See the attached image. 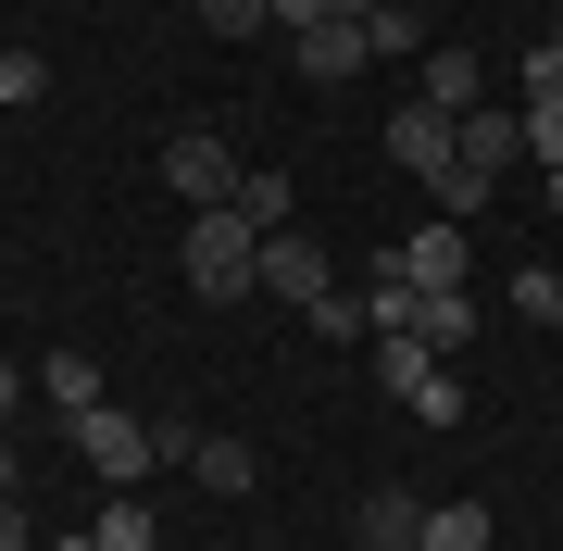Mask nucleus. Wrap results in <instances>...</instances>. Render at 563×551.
Returning <instances> with one entry per match:
<instances>
[{
  "label": "nucleus",
  "instance_id": "obj_28",
  "mask_svg": "<svg viewBox=\"0 0 563 551\" xmlns=\"http://www.w3.org/2000/svg\"><path fill=\"white\" fill-rule=\"evenodd\" d=\"M551 213H563V176H551Z\"/></svg>",
  "mask_w": 563,
  "mask_h": 551
},
{
  "label": "nucleus",
  "instance_id": "obj_5",
  "mask_svg": "<svg viewBox=\"0 0 563 551\" xmlns=\"http://www.w3.org/2000/svg\"><path fill=\"white\" fill-rule=\"evenodd\" d=\"M263 288H276L288 313H313L325 288H339V264H325V239H301V225H276V239H263Z\"/></svg>",
  "mask_w": 563,
  "mask_h": 551
},
{
  "label": "nucleus",
  "instance_id": "obj_21",
  "mask_svg": "<svg viewBox=\"0 0 563 551\" xmlns=\"http://www.w3.org/2000/svg\"><path fill=\"white\" fill-rule=\"evenodd\" d=\"M38 88H51V63H38V51H0V113H13V101H38Z\"/></svg>",
  "mask_w": 563,
  "mask_h": 551
},
{
  "label": "nucleus",
  "instance_id": "obj_17",
  "mask_svg": "<svg viewBox=\"0 0 563 551\" xmlns=\"http://www.w3.org/2000/svg\"><path fill=\"white\" fill-rule=\"evenodd\" d=\"M301 327H313V339H376V313H363V301H351V288H325V301L301 313Z\"/></svg>",
  "mask_w": 563,
  "mask_h": 551
},
{
  "label": "nucleus",
  "instance_id": "obj_25",
  "mask_svg": "<svg viewBox=\"0 0 563 551\" xmlns=\"http://www.w3.org/2000/svg\"><path fill=\"white\" fill-rule=\"evenodd\" d=\"M13 401H25V364H0V427H13Z\"/></svg>",
  "mask_w": 563,
  "mask_h": 551
},
{
  "label": "nucleus",
  "instance_id": "obj_2",
  "mask_svg": "<svg viewBox=\"0 0 563 551\" xmlns=\"http://www.w3.org/2000/svg\"><path fill=\"white\" fill-rule=\"evenodd\" d=\"M76 464L101 476V489H139V476L163 464V451H151V414H125V401H101V414H76Z\"/></svg>",
  "mask_w": 563,
  "mask_h": 551
},
{
  "label": "nucleus",
  "instance_id": "obj_15",
  "mask_svg": "<svg viewBox=\"0 0 563 551\" xmlns=\"http://www.w3.org/2000/svg\"><path fill=\"white\" fill-rule=\"evenodd\" d=\"M363 38H376V51H439V38H426V13H413V0H363Z\"/></svg>",
  "mask_w": 563,
  "mask_h": 551
},
{
  "label": "nucleus",
  "instance_id": "obj_20",
  "mask_svg": "<svg viewBox=\"0 0 563 551\" xmlns=\"http://www.w3.org/2000/svg\"><path fill=\"white\" fill-rule=\"evenodd\" d=\"M239 213L263 225V239H276V225H288V176H239Z\"/></svg>",
  "mask_w": 563,
  "mask_h": 551
},
{
  "label": "nucleus",
  "instance_id": "obj_27",
  "mask_svg": "<svg viewBox=\"0 0 563 551\" xmlns=\"http://www.w3.org/2000/svg\"><path fill=\"white\" fill-rule=\"evenodd\" d=\"M0 489H13V439H0Z\"/></svg>",
  "mask_w": 563,
  "mask_h": 551
},
{
  "label": "nucleus",
  "instance_id": "obj_9",
  "mask_svg": "<svg viewBox=\"0 0 563 551\" xmlns=\"http://www.w3.org/2000/svg\"><path fill=\"white\" fill-rule=\"evenodd\" d=\"M188 476H201L213 502H239V489H263V451H251V439H225V427H201V451H188Z\"/></svg>",
  "mask_w": 563,
  "mask_h": 551
},
{
  "label": "nucleus",
  "instance_id": "obj_1",
  "mask_svg": "<svg viewBox=\"0 0 563 551\" xmlns=\"http://www.w3.org/2000/svg\"><path fill=\"white\" fill-rule=\"evenodd\" d=\"M176 276L201 288V301H239V288H263V225H251L239 201L188 213V239H176Z\"/></svg>",
  "mask_w": 563,
  "mask_h": 551
},
{
  "label": "nucleus",
  "instance_id": "obj_4",
  "mask_svg": "<svg viewBox=\"0 0 563 551\" xmlns=\"http://www.w3.org/2000/svg\"><path fill=\"white\" fill-rule=\"evenodd\" d=\"M388 164H401V176H426V188H439V176L463 164V125H451L439 101H401V113H388Z\"/></svg>",
  "mask_w": 563,
  "mask_h": 551
},
{
  "label": "nucleus",
  "instance_id": "obj_13",
  "mask_svg": "<svg viewBox=\"0 0 563 551\" xmlns=\"http://www.w3.org/2000/svg\"><path fill=\"white\" fill-rule=\"evenodd\" d=\"M413 551H488V514H476V502H426Z\"/></svg>",
  "mask_w": 563,
  "mask_h": 551
},
{
  "label": "nucleus",
  "instance_id": "obj_23",
  "mask_svg": "<svg viewBox=\"0 0 563 551\" xmlns=\"http://www.w3.org/2000/svg\"><path fill=\"white\" fill-rule=\"evenodd\" d=\"M325 13H351V0H276V38H301V25H325Z\"/></svg>",
  "mask_w": 563,
  "mask_h": 551
},
{
  "label": "nucleus",
  "instance_id": "obj_8",
  "mask_svg": "<svg viewBox=\"0 0 563 551\" xmlns=\"http://www.w3.org/2000/svg\"><path fill=\"white\" fill-rule=\"evenodd\" d=\"M388 276H413V288H463V225H451V213L413 225V239L388 251Z\"/></svg>",
  "mask_w": 563,
  "mask_h": 551
},
{
  "label": "nucleus",
  "instance_id": "obj_3",
  "mask_svg": "<svg viewBox=\"0 0 563 551\" xmlns=\"http://www.w3.org/2000/svg\"><path fill=\"white\" fill-rule=\"evenodd\" d=\"M239 176H251V164H239V151L213 139V125H176V139H163V188H176L188 213H213V201H239Z\"/></svg>",
  "mask_w": 563,
  "mask_h": 551
},
{
  "label": "nucleus",
  "instance_id": "obj_24",
  "mask_svg": "<svg viewBox=\"0 0 563 551\" xmlns=\"http://www.w3.org/2000/svg\"><path fill=\"white\" fill-rule=\"evenodd\" d=\"M0 551H38V514H25L13 489H0Z\"/></svg>",
  "mask_w": 563,
  "mask_h": 551
},
{
  "label": "nucleus",
  "instance_id": "obj_7",
  "mask_svg": "<svg viewBox=\"0 0 563 551\" xmlns=\"http://www.w3.org/2000/svg\"><path fill=\"white\" fill-rule=\"evenodd\" d=\"M413 101H439V113L463 125V113H476V101H488V76H476V51H463V38H439V51H426V63H413Z\"/></svg>",
  "mask_w": 563,
  "mask_h": 551
},
{
  "label": "nucleus",
  "instance_id": "obj_12",
  "mask_svg": "<svg viewBox=\"0 0 563 551\" xmlns=\"http://www.w3.org/2000/svg\"><path fill=\"white\" fill-rule=\"evenodd\" d=\"M401 414H413V427H463V364H426L401 388Z\"/></svg>",
  "mask_w": 563,
  "mask_h": 551
},
{
  "label": "nucleus",
  "instance_id": "obj_10",
  "mask_svg": "<svg viewBox=\"0 0 563 551\" xmlns=\"http://www.w3.org/2000/svg\"><path fill=\"white\" fill-rule=\"evenodd\" d=\"M38 388H51V401H63V427H76V414H101V401H113V388H101V364H88V351H51V364H38Z\"/></svg>",
  "mask_w": 563,
  "mask_h": 551
},
{
  "label": "nucleus",
  "instance_id": "obj_19",
  "mask_svg": "<svg viewBox=\"0 0 563 551\" xmlns=\"http://www.w3.org/2000/svg\"><path fill=\"white\" fill-rule=\"evenodd\" d=\"M526 164L563 176V101H526Z\"/></svg>",
  "mask_w": 563,
  "mask_h": 551
},
{
  "label": "nucleus",
  "instance_id": "obj_6",
  "mask_svg": "<svg viewBox=\"0 0 563 551\" xmlns=\"http://www.w3.org/2000/svg\"><path fill=\"white\" fill-rule=\"evenodd\" d=\"M288 63H301V76H363V63H376L363 0H351V13H325V25H301V38H288Z\"/></svg>",
  "mask_w": 563,
  "mask_h": 551
},
{
  "label": "nucleus",
  "instance_id": "obj_14",
  "mask_svg": "<svg viewBox=\"0 0 563 551\" xmlns=\"http://www.w3.org/2000/svg\"><path fill=\"white\" fill-rule=\"evenodd\" d=\"M88 539H101V551H163V527H151V502H139V489H113Z\"/></svg>",
  "mask_w": 563,
  "mask_h": 551
},
{
  "label": "nucleus",
  "instance_id": "obj_26",
  "mask_svg": "<svg viewBox=\"0 0 563 551\" xmlns=\"http://www.w3.org/2000/svg\"><path fill=\"white\" fill-rule=\"evenodd\" d=\"M38 551H101V539H38Z\"/></svg>",
  "mask_w": 563,
  "mask_h": 551
},
{
  "label": "nucleus",
  "instance_id": "obj_16",
  "mask_svg": "<svg viewBox=\"0 0 563 551\" xmlns=\"http://www.w3.org/2000/svg\"><path fill=\"white\" fill-rule=\"evenodd\" d=\"M213 38H276V0H201Z\"/></svg>",
  "mask_w": 563,
  "mask_h": 551
},
{
  "label": "nucleus",
  "instance_id": "obj_22",
  "mask_svg": "<svg viewBox=\"0 0 563 551\" xmlns=\"http://www.w3.org/2000/svg\"><path fill=\"white\" fill-rule=\"evenodd\" d=\"M514 88H526V101H563V51L539 38V51H526V63H514Z\"/></svg>",
  "mask_w": 563,
  "mask_h": 551
},
{
  "label": "nucleus",
  "instance_id": "obj_11",
  "mask_svg": "<svg viewBox=\"0 0 563 551\" xmlns=\"http://www.w3.org/2000/svg\"><path fill=\"white\" fill-rule=\"evenodd\" d=\"M413 527H426L413 489H363V551H413Z\"/></svg>",
  "mask_w": 563,
  "mask_h": 551
},
{
  "label": "nucleus",
  "instance_id": "obj_29",
  "mask_svg": "<svg viewBox=\"0 0 563 551\" xmlns=\"http://www.w3.org/2000/svg\"><path fill=\"white\" fill-rule=\"evenodd\" d=\"M551 25H563V0H551Z\"/></svg>",
  "mask_w": 563,
  "mask_h": 551
},
{
  "label": "nucleus",
  "instance_id": "obj_18",
  "mask_svg": "<svg viewBox=\"0 0 563 551\" xmlns=\"http://www.w3.org/2000/svg\"><path fill=\"white\" fill-rule=\"evenodd\" d=\"M514 313H526V327H563V276L526 264V276H514Z\"/></svg>",
  "mask_w": 563,
  "mask_h": 551
}]
</instances>
